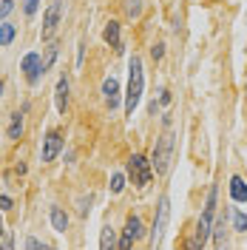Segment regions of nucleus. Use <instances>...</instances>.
<instances>
[{"instance_id":"cd10ccee","label":"nucleus","mask_w":247,"mask_h":250,"mask_svg":"<svg viewBox=\"0 0 247 250\" xmlns=\"http://www.w3.org/2000/svg\"><path fill=\"white\" fill-rule=\"evenodd\" d=\"M0 236H3V225H0Z\"/></svg>"},{"instance_id":"bb28decb","label":"nucleus","mask_w":247,"mask_h":250,"mask_svg":"<svg viewBox=\"0 0 247 250\" xmlns=\"http://www.w3.org/2000/svg\"><path fill=\"white\" fill-rule=\"evenodd\" d=\"M0 94H3V80H0Z\"/></svg>"},{"instance_id":"39448f33","label":"nucleus","mask_w":247,"mask_h":250,"mask_svg":"<svg viewBox=\"0 0 247 250\" xmlns=\"http://www.w3.org/2000/svg\"><path fill=\"white\" fill-rule=\"evenodd\" d=\"M170 219V199L162 196L159 199V208H156V222H154V236H151V248H159L162 245V236H165V228H168Z\"/></svg>"},{"instance_id":"4468645a","label":"nucleus","mask_w":247,"mask_h":250,"mask_svg":"<svg viewBox=\"0 0 247 250\" xmlns=\"http://www.w3.org/2000/svg\"><path fill=\"white\" fill-rule=\"evenodd\" d=\"M51 225L57 233H65L68 230V216L62 213V208H51Z\"/></svg>"},{"instance_id":"dca6fc26","label":"nucleus","mask_w":247,"mask_h":250,"mask_svg":"<svg viewBox=\"0 0 247 250\" xmlns=\"http://www.w3.org/2000/svg\"><path fill=\"white\" fill-rule=\"evenodd\" d=\"M100 248H103V250L117 248V239H114V230H111V225H105V228H103V236H100Z\"/></svg>"},{"instance_id":"4be33fe9","label":"nucleus","mask_w":247,"mask_h":250,"mask_svg":"<svg viewBox=\"0 0 247 250\" xmlns=\"http://www.w3.org/2000/svg\"><path fill=\"white\" fill-rule=\"evenodd\" d=\"M12 9H15V0H3V3H0V17H6Z\"/></svg>"},{"instance_id":"6ab92c4d","label":"nucleus","mask_w":247,"mask_h":250,"mask_svg":"<svg viewBox=\"0 0 247 250\" xmlns=\"http://www.w3.org/2000/svg\"><path fill=\"white\" fill-rule=\"evenodd\" d=\"M125 12H128V17H139L142 15V0H125Z\"/></svg>"},{"instance_id":"ddd939ff","label":"nucleus","mask_w":247,"mask_h":250,"mask_svg":"<svg viewBox=\"0 0 247 250\" xmlns=\"http://www.w3.org/2000/svg\"><path fill=\"white\" fill-rule=\"evenodd\" d=\"M230 196L236 202H247V185L242 176H233L230 179Z\"/></svg>"},{"instance_id":"a211bd4d","label":"nucleus","mask_w":247,"mask_h":250,"mask_svg":"<svg viewBox=\"0 0 247 250\" xmlns=\"http://www.w3.org/2000/svg\"><path fill=\"white\" fill-rule=\"evenodd\" d=\"M12 40H15V26L12 23H3L0 26V46H9Z\"/></svg>"},{"instance_id":"aec40b11","label":"nucleus","mask_w":247,"mask_h":250,"mask_svg":"<svg viewBox=\"0 0 247 250\" xmlns=\"http://www.w3.org/2000/svg\"><path fill=\"white\" fill-rule=\"evenodd\" d=\"M123 188H125V176L123 173H114V179H111V190H114V193H123Z\"/></svg>"},{"instance_id":"9b49d317","label":"nucleus","mask_w":247,"mask_h":250,"mask_svg":"<svg viewBox=\"0 0 247 250\" xmlns=\"http://www.w3.org/2000/svg\"><path fill=\"white\" fill-rule=\"evenodd\" d=\"M54 100H57V111L65 114V108H68V80H65V77H60V83H57Z\"/></svg>"},{"instance_id":"6e6552de","label":"nucleus","mask_w":247,"mask_h":250,"mask_svg":"<svg viewBox=\"0 0 247 250\" xmlns=\"http://www.w3.org/2000/svg\"><path fill=\"white\" fill-rule=\"evenodd\" d=\"M62 148V134L60 131H48L43 140V162H54Z\"/></svg>"},{"instance_id":"412c9836","label":"nucleus","mask_w":247,"mask_h":250,"mask_svg":"<svg viewBox=\"0 0 247 250\" xmlns=\"http://www.w3.org/2000/svg\"><path fill=\"white\" fill-rule=\"evenodd\" d=\"M233 222H236V230H247V216L242 213V210H236V216H233Z\"/></svg>"},{"instance_id":"393cba45","label":"nucleus","mask_w":247,"mask_h":250,"mask_svg":"<svg viewBox=\"0 0 247 250\" xmlns=\"http://www.w3.org/2000/svg\"><path fill=\"white\" fill-rule=\"evenodd\" d=\"M162 54H165V46H162V43H156V46L151 48V57H154V60H162Z\"/></svg>"},{"instance_id":"7ed1b4c3","label":"nucleus","mask_w":247,"mask_h":250,"mask_svg":"<svg viewBox=\"0 0 247 250\" xmlns=\"http://www.w3.org/2000/svg\"><path fill=\"white\" fill-rule=\"evenodd\" d=\"M170 156H173V134H170V131H165V134L156 140L154 156H151V165H154L156 173H165V171H168Z\"/></svg>"},{"instance_id":"423d86ee","label":"nucleus","mask_w":247,"mask_h":250,"mask_svg":"<svg viewBox=\"0 0 247 250\" xmlns=\"http://www.w3.org/2000/svg\"><path fill=\"white\" fill-rule=\"evenodd\" d=\"M60 15H62V0H51V6L46 9V17H43V31H40L43 40H51L54 37L57 23H60Z\"/></svg>"},{"instance_id":"1a4fd4ad","label":"nucleus","mask_w":247,"mask_h":250,"mask_svg":"<svg viewBox=\"0 0 247 250\" xmlns=\"http://www.w3.org/2000/svg\"><path fill=\"white\" fill-rule=\"evenodd\" d=\"M139 236H142V222H139V216H131L128 222H125V236H123V242H120V248L128 250Z\"/></svg>"},{"instance_id":"20e7f679","label":"nucleus","mask_w":247,"mask_h":250,"mask_svg":"<svg viewBox=\"0 0 247 250\" xmlns=\"http://www.w3.org/2000/svg\"><path fill=\"white\" fill-rule=\"evenodd\" d=\"M128 173H131L134 185L145 188V185H151V179H154V165H151L145 156L134 154L131 159H128Z\"/></svg>"},{"instance_id":"f257e3e1","label":"nucleus","mask_w":247,"mask_h":250,"mask_svg":"<svg viewBox=\"0 0 247 250\" xmlns=\"http://www.w3.org/2000/svg\"><path fill=\"white\" fill-rule=\"evenodd\" d=\"M142 88H145V74H142V60L137 54L128 62V94H125V114L134 117V108L142 100Z\"/></svg>"},{"instance_id":"b1692460","label":"nucleus","mask_w":247,"mask_h":250,"mask_svg":"<svg viewBox=\"0 0 247 250\" xmlns=\"http://www.w3.org/2000/svg\"><path fill=\"white\" fill-rule=\"evenodd\" d=\"M26 248H29V250H40V248H46V245H43L40 239H34V236H31V239H26Z\"/></svg>"},{"instance_id":"f8f14e48","label":"nucleus","mask_w":247,"mask_h":250,"mask_svg":"<svg viewBox=\"0 0 247 250\" xmlns=\"http://www.w3.org/2000/svg\"><path fill=\"white\" fill-rule=\"evenodd\" d=\"M103 37H105V43H111V46L117 48V51L123 48V43H120V23H117V20H111L108 26H105Z\"/></svg>"},{"instance_id":"a878e982","label":"nucleus","mask_w":247,"mask_h":250,"mask_svg":"<svg viewBox=\"0 0 247 250\" xmlns=\"http://www.w3.org/2000/svg\"><path fill=\"white\" fill-rule=\"evenodd\" d=\"M12 208V196H0V210H9Z\"/></svg>"},{"instance_id":"f3484780","label":"nucleus","mask_w":247,"mask_h":250,"mask_svg":"<svg viewBox=\"0 0 247 250\" xmlns=\"http://www.w3.org/2000/svg\"><path fill=\"white\" fill-rule=\"evenodd\" d=\"M225 242H227L225 222H216V225H213V245H216V248H225Z\"/></svg>"},{"instance_id":"9d476101","label":"nucleus","mask_w":247,"mask_h":250,"mask_svg":"<svg viewBox=\"0 0 247 250\" xmlns=\"http://www.w3.org/2000/svg\"><path fill=\"white\" fill-rule=\"evenodd\" d=\"M103 100H105V105H108L111 111L120 105V83L114 77H108L105 83H103Z\"/></svg>"},{"instance_id":"2eb2a0df","label":"nucleus","mask_w":247,"mask_h":250,"mask_svg":"<svg viewBox=\"0 0 247 250\" xmlns=\"http://www.w3.org/2000/svg\"><path fill=\"white\" fill-rule=\"evenodd\" d=\"M20 134H23V114L17 111L12 114V123H9V140H20Z\"/></svg>"},{"instance_id":"5701e85b","label":"nucleus","mask_w":247,"mask_h":250,"mask_svg":"<svg viewBox=\"0 0 247 250\" xmlns=\"http://www.w3.org/2000/svg\"><path fill=\"white\" fill-rule=\"evenodd\" d=\"M37 3H40V0H23V9H26V15H34V12H37Z\"/></svg>"},{"instance_id":"f03ea898","label":"nucleus","mask_w":247,"mask_h":250,"mask_svg":"<svg viewBox=\"0 0 247 250\" xmlns=\"http://www.w3.org/2000/svg\"><path fill=\"white\" fill-rule=\"evenodd\" d=\"M216 196H219V190H216V188H210V193H207V205H205V213H202V219H199V230H196V239L190 242V248H202V245L207 242V236H210V228H213Z\"/></svg>"},{"instance_id":"0eeeda50","label":"nucleus","mask_w":247,"mask_h":250,"mask_svg":"<svg viewBox=\"0 0 247 250\" xmlns=\"http://www.w3.org/2000/svg\"><path fill=\"white\" fill-rule=\"evenodd\" d=\"M20 68L26 71V80H29V85H37V83H40V74L46 71V68H43V60H40V54H34V51L23 57V65H20Z\"/></svg>"}]
</instances>
